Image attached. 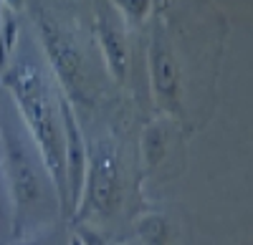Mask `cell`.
Segmentation results:
<instances>
[{"label":"cell","mask_w":253,"mask_h":245,"mask_svg":"<svg viewBox=\"0 0 253 245\" xmlns=\"http://www.w3.org/2000/svg\"><path fill=\"white\" fill-rule=\"evenodd\" d=\"M5 147V179L10 185L15 225L23 222V217L43 205V197L51 190V177L43 167V159L36 147L31 132L18 119L3 116L0 121Z\"/></svg>","instance_id":"7a4b0ae2"},{"label":"cell","mask_w":253,"mask_h":245,"mask_svg":"<svg viewBox=\"0 0 253 245\" xmlns=\"http://www.w3.org/2000/svg\"><path fill=\"white\" fill-rule=\"evenodd\" d=\"M36 18H38L41 38H43V46H46V53L51 58V66H53L56 76L61 78V84L66 86V91L74 99H81L86 81H84V64H81V56H79L76 46L71 40L63 38L58 26L51 18H46L41 10L36 13Z\"/></svg>","instance_id":"3957f363"},{"label":"cell","mask_w":253,"mask_h":245,"mask_svg":"<svg viewBox=\"0 0 253 245\" xmlns=\"http://www.w3.org/2000/svg\"><path fill=\"white\" fill-rule=\"evenodd\" d=\"M144 147H147V159L152 162H160V157L165 154V129L162 127H155L147 132L144 137Z\"/></svg>","instance_id":"ba28073f"},{"label":"cell","mask_w":253,"mask_h":245,"mask_svg":"<svg viewBox=\"0 0 253 245\" xmlns=\"http://www.w3.org/2000/svg\"><path fill=\"white\" fill-rule=\"evenodd\" d=\"M3 51H0V58H5V51L13 48V38H15V18L8 15L5 18V23H3Z\"/></svg>","instance_id":"30bf717a"},{"label":"cell","mask_w":253,"mask_h":245,"mask_svg":"<svg viewBox=\"0 0 253 245\" xmlns=\"http://www.w3.org/2000/svg\"><path fill=\"white\" fill-rule=\"evenodd\" d=\"M3 3H5L10 10H18L20 5H23V0H3Z\"/></svg>","instance_id":"8fae6325"},{"label":"cell","mask_w":253,"mask_h":245,"mask_svg":"<svg viewBox=\"0 0 253 245\" xmlns=\"http://www.w3.org/2000/svg\"><path fill=\"white\" fill-rule=\"evenodd\" d=\"M5 84L15 96V106L20 109V116L28 124V132L36 141V147L43 159V167L58 192L61 205L69 200L66 195V157H63V127L61 114L48 104V89L46 81L31 61H20L10 66L5 73Z\"/></svg>","instance_id":"6da1fadb"},{"label":"cell","mask_w":253,"mask_h":245,"mask_svg":"<svg viewBox=\"0 0 253 245\" xmlns=\"http://www.w3.org/2000/svg\"><path fill=\"white\" fill-rule=\"evenodd\" d=\"M71 245H84V243H81V238H74V240H71Z\"/></svg>","instance_id":"7c38bea8"},{"label":"cell","mask_w":253,"mask_h":245,"mask_svg":"<svg viewBox=\"0 0 253 245\" xmlns=\"http://www.w3.org/2000/svg\"><path fill=\"white\" fill-rule=\"evenodd\" d=\"M58 114L63 127V157H66V195L71 197V205L79 208L86 185V147L66 99H58Z\"/></svg>","instance_id":"277c9868"},{"label":"cell","mask_w":253,"mask_h":245,"mask_svg":"<svg viewBox=\"0 0 253 245\" xmlns=\"http://www.w3.org/2000/svg\"><path fill=\"white\" fill-rule=\"evenodd\" d=\"M86 195H91L94 208L104 215H109L119 200V170L117 157L112 149L99 147L91 154V170L86 167Z\"/></svg>","instance_id":"5b68a950"},{"label":"cell","mask_w":253,"mask_h":245,"mask_svg":"<svg viewBox=\"0 0 253 245\" xmlns=\"http://www.w3.org/2000/svg\"><path fill=\"white\" fill-rule=\"evenodd\" d=\"M99 33H101L104 53H107V58H109V66H112L114 76L122 81L124 71H126V46H124V38L104 15L99 18Z\"/></svg>","instance_id":"52a82bcc"},{"label":"cell","mask_w":253,"mask_h":245,"mask_svg":"<svg viewBox=\"0 0 253 245\" xmlns=\"http://www.w3.org/2000/svg\"><path fill=\"white\" fill-rule=\"evenodd\" d=\"M152 78H155V91L165 106L177 104V73L172 64V53L162 43V38L157 35L152 43Z\"/></svg>","instance_id":"8992f818"},{"label":"cell","mask_w":253,"mask_h":245,"mask_svg":"<svg viewBox=\"0 0 253 245\" xmlns=\"http://www.w3.org/2000/svg\"><path fill=\"white\" fill-rule=\"evenodd\" d=\"M117 5H122L132 18L139 20L147 13V8H150V0H117Z\"/></svg>","instance_id":"9c48e42d"}]
</instances>
